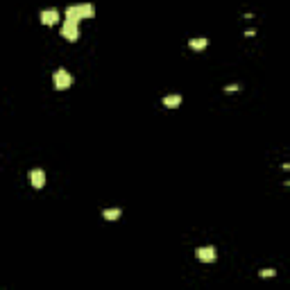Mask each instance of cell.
<instances>
[{"label":"cell","instance_id":"1","mask_svg":"<svg viewBox=\"0 0 290 290\" xmlns=\"http://www.w3.org/2000/svg\"><path fill=\"white\" fill-rule=\"evenodd\" d=\"M95 16V7L91 3H82V5H72L66 9V18L72 21H82V18H93Z\"/></svg>","mask_w":290,"mask_h":290},{"label":"cell","instance_id":"2","mask_svg":"<svg viewBox=\"0 0 290 290\" xmlns=\"http://www.w3.org/2000/svg\"><path fill=\"white\" fill-rule=\"evenodd\" d=\"M52 82H54V89L57 91H66L68 86L72 84V75L66 70V68H57L52 75Z\"/></svg>","mask_w":290,"mask_h":290},{"label":"cell","instance_id":"3","mask_svg":"<svg viewBox=\"0 0 290 290\" xmlns=\"http://www.w3.org/2000/svg\"><path fill=\"white\" fill-rule=\"evenodd\" d=\"M77 23L80 21H72V18H66L61 25V36L66 41H77V36H80V30H77Z\"/></svg>","mask_w":290,"mask_h":290},{"label":"cell","instance_id":"4","mask_svg":"<svg viewBox=\"0 0 290 290\" xmlns=\"http://www.w3.org/2000/svg\"><path fill=\"white\" fill-rule=\"evenodd\" d=\"M195 256H197V261H202V263H211V261H215V249H213L211 245L197 247L195 249Z\"/></svg>","mask_w":290,"mask_h":290},{"label":"cell","instance_id":"5","mask_svg":"<svg viewBox=\"0 0 290 290\" xmlns=\"http://www.w3.org/2000/svg\"><path fill=\"white\" fill-rule=\"evenodd\" d=\"M30 184L34 186V188H43V186H45V172L41 170V168L30 170Z\"/></svg>","mask_w":290,"mask_h":290},{"label":"cell","instance_id":"6","mask_svg":"<svg viewBox=\"0 0 290 290\" xmlns=\"http://www.w3.org/2000/svg\"><path fill=\"white\" fill-rule=\"evenodd\" d=\"M57 21H59L57 9H43V12H41V23H43V25H54Z\"/></svg>","mask_w":290,"mask_h":290},{"label":"cell","instance_id":"7","mask_svg":"<svg viewBox=\"0 0 290 290\" xmlns=\"http://www.w3.org/2000/svg\"><path fill=\"white\" fill-rule=\"evenodd\" d=\"M188 45H190L193 50H204V48L208 45V39H206V36H199V39H190Z\"/></svg>","mask_w":290,"mask_h":290},{"label":"cell","instance_id":"8","mask_svg":"<svg viewBox=\"0 0 290 290\" xmlns=\"http://www.w3.org/2000/svg\"><path fill=\"white\" fill-rule=\"evenodd\" d=\"M181 104V95H166L163 98V107H179Z\"/></svg>","mask_w":290,"mask_h":290},{"label":"cell","instance_id":"9","mask_svg":"<svg viewBox=\"0 0 290 290\" xmlns=\"http://www.w3.org/2000/svg\"><path fill=\"white\" fill-rule=\"evenodd\" d=\"M120 215H122L120 208H104V211H102V218H104V220H118Z\"/></svg>","mask_w":290,"mask_h":290},{"label":"cell","instance_id":"10","mask_svg":"<svg viewBox=\"0 0 290 290\" xmlns=\"http://www.w3.org/2000/svg\"><path fill=\"white\" fill-rule=\"evenodd\" d=\"M258 274H261L263 279H267V276H274L276 272H274V270H270V267H265V270H261V272H258Z\"/></svg>","mask_w":290,"mask_h":290},{"label":"cell","instance_id":"11","mask_svg":"<svg viewBox=\"0 0 290 290\" xmlns=\"http://www.w3.org/2000/svg\"><path fill=\"white\" fill-rule=\"evenodd\" d=\"M236 91H238V84H229V86H227V89H225V93H236Z\"/></svg>","mask_w":290,"mask_h":290}]
</instances>
